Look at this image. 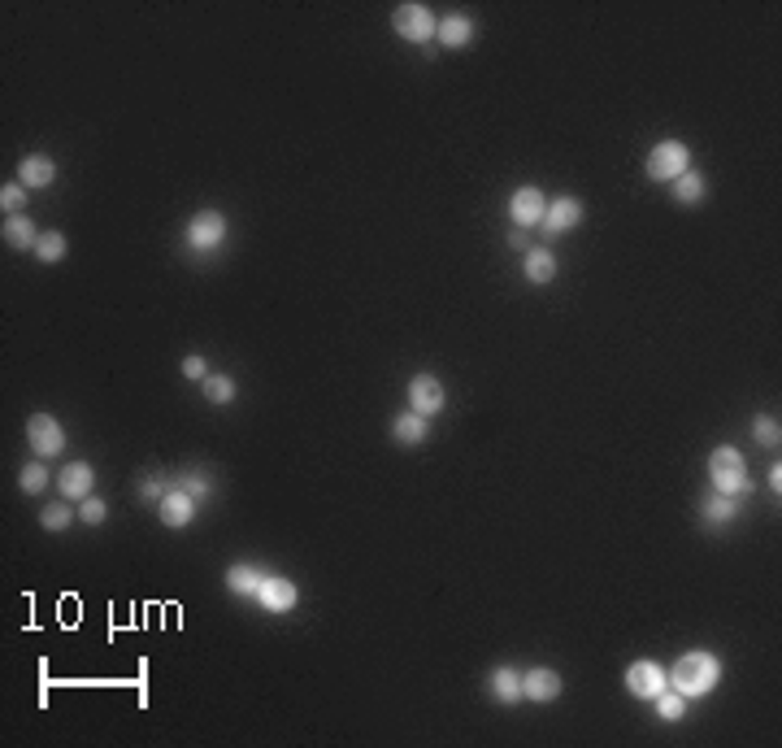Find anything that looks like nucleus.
I'll return each instance as SVG.
<instances>
[{
  "label": "nucleus",
  "mask_w": 782,
  "mask_h": 748,
  "mask_svg": "<svg viewBox=\"0 0 782 748\" xmlns=\"http://www.w3.org/2000/svg\"><path fill=\"white\" fill-rule=\"evenodd\" d=\"M717 683H721V661H717L713 652H704V648L683 652V657L674 661V670H670V687H674L678 696H686V701L709 696Z\"/></svg>",
  "instance_id": "f257e3e1"
},
{
  "label": "nucleus",
  "mask_w": 782,
  "mask_h": 748,
  "mask_svg": "<svg viewBox=\"0 0 782 748\" xmlns=\"http://www.w3.org/2000/svg\"><path fill=\"white\" fill-rule=\"evenodd\" d=\"M709 478H713V492H721V496H748L752 483H748V461H744V453L739 448H730V444H721V448H713L709 453Z\"/></svg>",
  "instance_id": "f03ea898"
},
{
  "label": "nucleus",
  "mask_w": 782,
  "mask_h": 748,
  "mask_svg": "<svg viewBox=\"0 0 782 748\" xmlns=\"http://www.w3.org/2000/svg\"><path fill=\"white\" fill-rule=\"evenodd\" d=\"M686 170H691V148L683 139H661L648 153V179H656V183H674Z\"/></svg>",
  "instance_id": "7ed1b4c3"
},
{
  "label": "nucleus",
  "mask_w": 782,
  "mask_h": 748,
  "mask_svg": "<svg viewBox=\"0 0 782 748\" xmlns=\"http://www.w3.org/2000/svg\"><path fill=\"white\" fill-rule=\"evenodd\" d=\"M391 31L400 35V39H409V44H426V39H435V31H439V18L426 4L409 0V4H400L391 13Z\"/></svg>",
  "instance_id": "20e7f679"
},
{
  "label": "nucleus",
  "mask_w": 782,
  "mask_h": 748,
  "mask_svg": "<svg viewBox=\"0 0 782 748\" xmlns=\"http://www.w3.org/2000/svg\"><path fill=\"white\" fill-rule=\"evenodd\" d=\"M222 239H227V218L218 213V209H200L192 222H187V236H183V244L192 248V253H218L222 248Z\"/></svg>",
  "instance_id": "39448f33"
},
{
  "label": "nucleus",
  "mask_w": 782,
  "mask_h": 748,
  "mask_svg": "<svg viewBox=\"0 0 782 748\" xmlns=\"http://www.w3.org/2000/svg\"><path fill=\"white\" fill-rule=\"evenodd\" d=\"M27 444L35 448V457H57L65 448V431H62V422L53 418V413H31L27 418Z\"/></svg>",
  "instance_id": "423d86ee"
},
{
  "label": "nucleus",
  "mask_w": 782,
  "mask_h": 748,
  "mask_svg": "<svg viewBox=\"0 0 782 748\" xmlns=\"http://www.w3.org/2000/svg\"><path fill=\"white\" fill-rule=\"evenodd\" d=\"M626 687H630V696H639V701H656V696L670 687V675H665V666H656V661H635V666H626Z\"/></svg>",
  "instance_id": "0eeeda50"
},
{
  "label": "nucleus",
  "mask_w": 782,
  "mask_h": 748,
  "mask_svg": "<svg viewBox=\"0 0 782 748\" xmlns=\"http://www.w3.org/2000/svg\"><path fill=\"white\" fill-rule=\"evenodd\" d=\"M300 592H295L292 578H279V575H265V583L257 587V605L265 613H292Z\"/></svg>",
  "instance_id": "6e6552de"
},
{
  "label": "nucleus",
  "mask_w": 782,
  "mask_h": 748,
  "mask_svg": "<svg viewBox=\"0 0 782 748\" xmlns=\"http://www.w3.org/2000/svg\"><path fill=\"white\" fill-rule=\"evenodd\" d=\"M583 222V201L578 196H556V201H548V209H544V231L548 236H565V231H574Z\"/></svg>",
  "instance_id": "1a4fd4ad"
},
{
  "label": "nucleus",
  "mask_w": 782,
  "mask_h": 748,
  "mask_svg": "<svg viewBox=\"0 0 782 748\" xmlns=\"http://www.w3.org/2000/svg\"><path fill=\"white\" fill-rule=\"evenodd\" d=\"M196 505H200V501H196V496L187 492V487H170V492H165L162 501H157V513H162V522H165V527L183 531V527H187V522L196 518Z\"/></svg>",
  "instance_id": "9d476101"
},
{
  "label": "nucleus",
  "mask_w": 782,
  "mask_h": 748,
  "mask_svg": "<svg viewBox=\"0 0 782 748\" xmlns=\"http://www.w3.org/2000/svg\"><path fill=\"white\" fill-rule=\"evenodd\" d=\"M544 209H548V196L539 187H518L513 201H509V218L526 231V227H539L544 222Z\"/></svg>",
  "instance_id": "9b49d317"
},
{
  "label": "nucleus",
  "mask_w": 782,
  "mask_h": 748,
  "mask_svg": "<svg viewBox=\"0 0 782 748\" xmlns=\"http://www.w3.org/2000/svg\"><path fill=\"white\" fill-rule=\"evenodd\" d=\"M409 409L422 413V418H435V413L444 409V383H439L435 374H418V378L409 383Z\"/></svg>",
  "instance_id": "f8f14e48"
},
{
  "label": "nucleus",
  "mask_w": 782,
  "mask_h": 748,
  "mask_svg": "<svg viewBox=\"0 0 782 748\" xmlns=\"http://www.w3.org/2000/svg\"><path fill=\"white\" fill-rule=\"evenodd\" d=\"M561 675L556 670H548V666H535V670H526L521 675V696L526 701H539V705H548V701H556L561 696Z\"/></svg>",
  "instance_id": "ddd939ff"
},
{
  "label": "nucleus",
  "mask_w": 782,
  "mask_h": 748,
  "mask_svg": "<svg viewBox=\"0 0 782 748\" xmlns=\"http://www.w3.org/2000/svg\"><path fill=\"white\" fill-rule=\"evenodd\" d=\"M57 487H62L65 501H87L92 487H96V470L87 461H70L62 470V478H57Z\"/></svg>",
  "instance_id": "4468645a"
},
{
  "label": "nucleus",
  "mask_w": 782,
  "mask_h": 748,
  "mask_svg": "<svg viewBox=\"0 0 782 748\" xmlns=\"http://www.w3.org/2000/svg\"><path fill=\"white\" fill-rule=\"evenodd\" d=\"M57 179V166H53V157H44V153H31V157H22V166H18V183L22 187H48Z\"/></svg>",
  "instance_id": "2eb2a0df"
},
{
  "label": "nucleus",
  "mask_w": 782,
  "mask_h": 748,
  "mask_svg": "<svg viewBox=\"0 0 782 748\" xmlns=\"http://www.w3.org/2000/svg\"><path fill=\"white\" fill-rule=\"evenodd\" d=\"M435 39H439L444 48H461V44H470V39H474V22H470L465 13H448V18L439 22Z\"/></svg>",
  "instance_id": "dca6fc26"
},
{
  "label": "nucleus",
  "mask_w": 782,
  "mask_h": 748,
  "mask_svg": "<svg viewBox=\"0 0 782 748\" xmlns=\"http://www.w3.org/2000/svg\"><path fill=\"white\" fill-rule=\"evenodd\" d=\"M521 270H526L530 283H553L556 278V253L553 248H530L526 262H521Z\"/></svg>",
  "instance_id": "f3484780"
},
{
  "label": "nucleus",
  "mask_w": 782,
  "mask_h": 748,
  "mask_svg": "<svg viewBox=\"0 0 782 748\" xmlns=\"http://www.w3.org/2000/svg\"><path fill=\"white\" fill-rule=\"evenodd\" d=\"M391 431H395V440L400 444H426V436H430V418H422V413H400L395 422H391Z\"/></svg>",
  "instance_id": "a211bd4d"
},
{
  "label": "nucleus",
  "mask_w": 782,
  "mask_h": 748,
  "mask_svg": "<svg viewBox=\"0 0 782 748\" xmlns=\"http://www.w3.org/2000/svg\"><path fill=\"white\" fill-rule=\"evenodd\" d=\"M491 696H495L500 705H513V701H521V675L513 670V666L491 670Z\"/></svg>",
  "instance_id": "6ab92c4d"
},
{
  "label": "nucleus",
  "mask_w": 782,
  "mask_h": 748,
  "mask_svg": "<svg viewBox=\"0 0 782 748\" xmlns=\"http://www.w3.org/2000/svg\"><path fill=\"white\" fill-rule=\"evenodd\" d=\"M4 239H9L13 248H35V244H39V231H35V222L27 213H13V218H4Z\"/></svg>",
  "instance_id": "aec40b11"
},
{
  "label": "nucleus",
  "mask_w": 782,
  "mask_h": 748,
  "mask_svg": "<svg viewBox=\"0 0 782 748\" xmlns=\"http://www.w3.org/2000/svg\"><path fill=\"white\" fill-rule=\"evenodd\" d=\"M261 583H265V575H261L257 566H230L227 570V587L239 592V596H257Z\"/></svg>",
  "instance_id": "412c9836"
},
{
  "label": "nucleus",
  "mask_w": 782,
  "mask_h": 748,
  "mask_svg": "<svg viewBox=\"0 0 782 748\" xmlns=\"http://www.w3.org/2000/svg\"><path fill=\"white\" fill-rule=\"evenodd\" d=\"M704 192H709L704 174L686 170L683 179H674V201H683V204H700V201H704Z\"/></svg>",
  "instance_id": "4be33fe9"
},
{
  "label": "nucleus",
  "mask_w": 782,
  "mask_h": 748,
  "mask_svg": "<svg viewBox=\"0 0 782 748\" xmlns=\"http://www.w3.org/2000/svg\"><path fill=\"white\" fill-rule=\"evenodd\" d=\"M652 705H656L661 722H683V714H686V696H678L674 687H665V692H661Z\"/></svg>",
  "instance_id": "5701e85b"
},
{
  "label": "nucleus",
  "mask_w": 782,
  "mask_h": 748,
  "mask_svg": "<svg viewBox=\"0 0 782 748\" xmlns=\"http://www.w3.org/2000/svg\"><path fill=\"white\" fill-rule=\"evenodd\" d=\"M204 396H209L213 405H230V401H235V378H230V374H209V378H204Z\"/></svg>",
  "instance_id": "b1692460"
},
{
  "label": "nucleus",
  "mask_w": 782,
  "mask_h": 748,
  "mask_svg": "<svg viewBox=\"0 0 782 748\" xmlns=\"http://www.w3.org/2000/svg\"><path fill=\"white\" fill-rule=\"evenodd\" d=\"M18 487H22L27 496H39V492L48 487V470H44V461H27L22 475H18Z\"/></svg>",
  "instance_id": "393cba45"
},
{
  "label": "nucleus",
  "mask_w": 782,
  "mask_h": 748,
  "mask_svg": "<svg viewBox=\"0 0 782 748\" xmlns=\"http://www.w3.org/2000/svg\"><path fill=\"white\" fill-rule=\"evenodd\" d=\"M35 257H39V262H62L65 257V236L62 231H44L39 244H35Z\"/></svg>",
  "instance_id": "a878e982"
},
{
  "label": "nucleus",
  "mask_w": 782,
  "mask_h": 748,
  "mask_svg": "<svg viewBox=\"0 0 782 748\" xmlns=\"http://www.w3.org/2000/svg\"><path fill=\"white\" fill-rule=\"evenodd\" d=\"M0 209H4V218L22 213V209H27V187H22V183H4V187H0Z\"/></svg>",
  "instance_id": "bb28decb"
},
{
  "label": "nucleus",
  "mask_w": 782,
  "mask_h": 748,
  "mask_svg": "<svg viewBox=\"0 0 782 748\" xmlns=\"http://www.w3.org/2000/svg\"><path fill=\"white\" fill-rule=\"evenodd\" d=\"M704 513H709V522H730V518L739 513V501H735V496H721V492H713V501L704 505Z\"/></svg>",
  "instance_id": "cd10ccee"
},
{
  "label": "nucleus",
  "mask_w": 782,
  "mask_h": 748,
  "mask_svg": "<svg viewBox=\"0 0 782 748\" xmlns=\"http://www.w3.org/2000/svg\"><path fill=\"white\" fill-rule=\"evenodd\" d=\"M752 436L765 444V448H774V444L782 440V431H778V418H770V413H761V418H752Z\"/></svg>",
  "instance_id": "c85d7f7f"
},
{
  "label": "nucleus",
  "mask_w": 782,
  "mask_h": 748,
  "mask_svg": "<svg viewBox=\"0 0 782 748\" xmlns=\"http://www.w3.org/2000/svg\"><path fill=\"white\" fill-rule=\"evenodd\" d=\"M79 513L70 510V505H48V510L39 513V522H44V531H65L70 522H74Z\"/></svg>",
  "instance_id": "c756f323"
},
{
  "label": "nucleus",
  "mask_w": 782,
  "mask_h": 748,
  "mask_svg": "<svg viewBox=\"0 0 782 748\" xmlns=\"http://www.w3.org/2000/svg\"><path fill=\"white\" fill-rule=\"evenodd\" d=\"M104 501L100 496H87V501H79V522H87V527H100L104 522Z\"/></svg>",
  "instance_id": "7c9ffc66"
},
{
  "label": "nucleus",
  "mask_w": 782,
  "mask_h": 748,
  "mask_svg": "<svg viewBox=\"0 0 782 748\" xmlns=\"http://www.w3.org/2000/svg\"><path fill=\"white\" fill-rule=\"evenodd\" d=\"M179 487H187V492H192L196 501H209V492H213L204 475H183V483H179Z\"/></svg>",
  "instance_id": "2f4dec72"
},
{
  "label": "nucleus",
  "mask_w": 782,
  "mask_h": 748,
  "mask_svg": "<svg viewBox=\"0 0 782 748\" xmlns=\"http://www.w3.org/2000/svg\"><path fill=\"white\" fill-rule=\"evenodd\" d=\"M183 374L204 383V378H209V366H204V357H183Z\"/></svg>",
  "instance_id": "473e14b6"
},
{
  "label": "nucleus",
  "mask_w": 782,
  "mask_h": 748,
  "mask_svg": "<svg viewBox=\"0 0 782 748\" xmlns=\"http://www.w3.org/2000/svg\"><path fill=\"white\" fill-rule=\"evenodd\" d=\"M139 492H144V501H162L170 487H165L162 478H144V487H139Z\"/></svg>",
  "instance_id": "72a5a7b5"
},
{
  "label": "nucleus",
  "mask_w": 782,
  "mask_h": 748,
  "mask_svg": "<svg viewBox=\"0 0 782 748\" xmlns=\"http://www.w3.org/2000/svg\"><path fill=\"white\" fill-rule=\"evenodd\" d=\"M770 487H774V496H778V492H782V470H778V466L770 470Z\"/></svg>",
  "instance_id": "f704fd0d"
}]
</instances>
